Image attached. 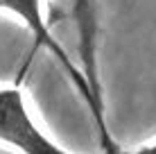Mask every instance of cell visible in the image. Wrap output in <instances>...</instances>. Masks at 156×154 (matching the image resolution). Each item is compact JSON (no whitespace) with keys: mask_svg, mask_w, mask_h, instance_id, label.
Listing matches in <instances>:
<instances>
[{"mask_svg":"<svg viewBox=\"0 0 156 154\" xmlns=\"http://www.w3.org/2000/svg\"><path fill=\"white\" fill-rule=\"evenodd\" d=\"M0 9H7V12L20 16V18L25 20V25L32 30V34H34V39H36V45L48 48V50L61 61V66L66 68V73L70 75V79L75 82V86L82 91V95L86 98V102H88V107H90V111H93L95 123H98V129H100V138H102V145H104L106 154H120V150L115 147V143L111 141L109 131H106L102 102L95 100V95H93V91H90V86H88V82H86L84 73H79L77 68H75V63L68 59L66 50L57 43L55 36H52L50 30H48V23L43 20V12H41V0H0Z\"/></svg>","mask_w":156,"mask_h":154,"instance_id":"6da1fadb","label":"cell"},{"mask_svg":"<svg viewBox=\"0 0 156 154\" xmlns=\"http://www.w3.org/2000/svg\"><path fill=\"white\" fill-rule=\"evenodd\" d=\"M0 141L23 154H68L34 125L23 93L16 86L0 88Z\"/></svg>","mask_w":156,"mask_h":154,"instance_id":"7a4b0ae2","label":"cell"},{"mask_svg":"<svg viewBox=\"0 0 156 154\" xmlns=\"http://www.w3.org/2000/svg\"><path fill=\"white\" fill-rule=\"evenodd\" d=\"M75 18L79 25V39H82V61L86 66V82L95 100L102 102L100 98V82H98V70H95V14H93V2L90 0H75Z\"/></svg>","mask_w":156,"mask_h":154,"instance_id":"3957f363","label":"cell"},{"mask_svg":"<svg viewBox=\"0 0 156 154\" xmlns=\"http://www.w3.org/2000/svg\"><path fill=\"white\" fill-rule=\"evenodd\" d=\"M131 154H156V143H154V145H149V147H143V150H138V152H131Z\"/></svg>","mask_w":156,"mask_h":154,"instance_id":"277c9868","label":"cell"}]
</instances>
